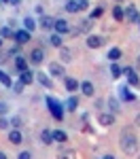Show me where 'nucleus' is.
I'll return each instance as SVG.
<instances>
[{
  "instance_id": "obj_1",
  "label": "nucleus",
  "mask_w": 140,
  "mask_h": 159,
  "mask_svg": "<svg viewBox=\"0 0 140 159\" xmlns=\"http://www.w3.org/2000/svg\"><path fill=\"white\" fill-rule=\"evenodd\" d=\"M119 148L127 157L136 155V151H138V136H136V132L132 127H123L121 129V134H119Z\"/></svg>"
},
{
  "instance_id": "obj_2",
  "label": "nucleus",
  "mask_w": 140,
  "mask_h": 159,
  "mask_svg": "<svg viewBox=\"0 0 140 159\" xmlns=\"http://www.w3.org/2000/svg\"><path fill=\"white\" fill-rule=\"evenodd\" d=\"M45 102H47V106H49V112L53 115V119H55V121H64V115H66V104L57 102L55 98H51V96H47V98H45Z\"/></svg>"
},
{
  "instance_id": "obj_3",
  "label": "nucleus",
  "mask_w": 140,
  "mask_h": 159,
  "mask_svg": "<svg viewBox=\"0 0 140 159\" xmlns=\"http://www.w3.org/2000/svg\"><path fill=\"white\" fill-rule=\"evenodd\" d=\"M91 28H93V24H91V19H81L79 24L72 28V36H79V34H89L91 32Z\"/></svg>"
},
{
  "instance_id": "obj_4",
  "label": "nucleus",
  "mask_w": 140,
  "mask_h": 159,
  "mask_svg": "<svg viewBox=\"0 0 140 159\" xmlns=\"http://www.w3.org/2000/svg\"><path fill=\"white\" fill-rule=\"evenodd\" d=\"M123 74H125L129 87H140V79H138V70H136V68L127 66V68H123Z\"/></svg>"
},
{
  "instance_id": "obj_5",
  "label": "nucleus",
  "mask_w": 140,
  "mask_h": 159,
  "mask_svg": "<svg viewBox=\"0 0 140 159\" xmlns=\"http://www.w3.org/2000/svg\"><path fill=\"white\" fill-rule=\"evenodd\" d=\"M123 11H125V21L138 25V21H140V11H138V7H136V4H129V7H125Z\"/></svg>"
},
{
  "instance_id": "obj_6",
  "label": "nucleus",
  "mask_w": 140,
  "mask_h": 159,
  "mask_svg": "<svg viewBox=\"0 0 140 159\" xmlns=\"http://www.w3.org/2000/svg\"><path fill=\"white\" fill-rule=\"evenodd\" d=\"M49 76H60V79H66V68H64L62 61H51L49 68H47Z\"/></svg>"
},
{
  "instance_id": "obj_7",
  "label": "nucleus",
  "mask_w": 140,
  "mask_h": 159,
  "mask_svg": "<svg viewBox=\"0 0 140 159\" xmlns=\"http://www.w3.org/2000/svg\"><path fill=\"white\" fill-rule=\"evenodd\" d=\"M28 60H30V64H34V66H40L43 60H45V49L43 47H34V49L30 51Z\"/></svg>"
},
{
  "instance_id": "obj_8",
  "label": "nucleus",
  "mask_w": 140,
  "mask_h": 159,
  "mask_svg": "<svg viewBox=\"0 0 140 159\" xmlns=\"http://www.w3.org/2000/svg\"><path fill=\"white\" fill-rule=\"evenodd\" d=\"M117 91H119V100H121V102H136V93H132V91H129V85H119V89H117Z\"/></svg>"
},
{
  "instance_id": "obj_9",
  "label": "nucleus",
  "mask_w": 140,
  "mask_h": 159,
  "mask_svg": "<svg viewBox=\"0 0 140 159\" xmlns=\"http://www.w3.org/2000/svg\"><path fill=\"white\" fill-rule=\"evenodd\" d=\"M53 30H55V34H70V32H72V25H70V21H68V19H55V28H53Z\"/></svg>"
},
{
  "instance_id": "obj_10",
  "label": "nucleus",
  "mask_w": 140,
  "mask_h": 159,
  "mask_svg": "<svg viewBox=\"0 0 140 159\" xmlns=\"http://www.w3.org/2000/svg\"><path fill=\"white\" fill-rule=\"evenodd\" d=\"M15 43L17 45H28L30 40H32V32H28V30H15Z\"/></svg>"
},
{
  "instance_id": "obj_11",
  "label": "nucleus",
  "mask_w": 140,
  "mask_h": 159,
  "mask_svg": "<svg viewBox=\"0 0 140 159\" xmlns=\"http://www.w3.org/2000/svg\"><path fill=\"white\" fill-rule=\"evenodd\" d=\"M104 38L102 36H98V34H89L87 36V40H85V45H87L89 49H100V47H104Z\"/></svg>"
},
{
  "instance_id": "obj_12",
  "label": "nucleus",
  "mask_w": 140,
  "mask_h": 159,
  "mask_svg": "<svg viewBox=\"0 0 140 159\" xmlns=\"http://www.w3.org/2000/svg\"><path fill=\"white\" fill-rule=\"evenodd\" d=\"M115 117H117V115H113V112H100V115H98V123L104 125V127H111L115 123Z\"/></svg>"
},
{
  "instance_id": "obj_13",
  "label": "nucleus",
  "mask_w": 140,
  "mask_h": 159,
  "mask_svg": "<svg viewBox=\"0 0 140 159\" xmlns=\"http://www.w3.org/2000/svg\"><path fill=\"white\" fill-rule=\"evenodd\" d=\"M19 81L24 83V85H32L34 81H36V72H32L30 68L24 70V72H19Z\"/></svg>"
},
{
  "instance_id": "obj_14",
  "label": "nucleus",
  "mask_w": 140,
  "mask_h": 159,
  "mask_svg": "<svg viewBox=\"0 0 140 159\" xmlns=\"http://www.w3.org/2000/svg\"><path fill=\"white\" fill-rule=\"evenodd\" d=\"M106 104H108V112H113V115H119L121 112V100L119 98H113L111 96V98L106 100Z\"/></svg>"
},
{
  "instance_id": "obj_15",
  "label": "nucleus",
  "mask_w": 140,
  "mask_h": 159,
  "mask_svg": "<svg viewBox=\"0 0 140 159\" xmlns=\"http://www.w3.org/2000/svg\"><path fill=\"white\" fill-rule=\"evenodd\" d=\"M64 85H66V91H70V96H75L76 91H79V81L72 79V76H66L64 79Z\"/></svg>"
},
{
  "instance_id": "obj_16",
  "label": "nucleus",
  "mask_w": 140,
  "mask_h": 159,
  "mask_svg": "<svg viewBox=\"0 0 140 159\" xmlns=\"http://www.w3.org/2000/svg\"><path fill=\"white\" fill-rule=\"evenodd\" d=\"M38 25H40L43 30H53V28H55V19H53L51 15H43V17L38 19Z\"/></svg>"
},
{
  "instance_id": "obj_17",
  "label": "nucleus",
  "mask_w": 140,
  "mask_h": 159,
  "mask_svg": "<svg viewBox=\"0 0 140 159\" xmlns=\"http://www.w3.org/2000/svg\"><path fill=\"white\" fill-rule=\"evenodd\" d=\"M28 64H30V60L25 55H15V68H17V72L28 70Z\"/></svg>"
},
{
  "instance_id": "obj_18",
  "label": "nucleus",
  "mask_w": 140,
  "mask_h": 159,
  "mask_svg": "<svg viewBox=\"0 0 140 159\" xmlns=\"http://www.w3.org/2000/svg\"><path fill=\"white\" fill-rule=\"evenodd\" d=\"M81 91H83V96H87V98H93L96 96V87L91 81H83L81 83Z\"/></svg>"
},
{
  "instance_id": "obj_19",
  "label": "nucleus",
  "mask_w": 140,
  "mask_h": 159,
  "mask_svg": "<svg viewBox=\"0 0 140 159\" xmlns=\"http://www.w3.org/2000/svg\"><path fill=\"white\" fill-rule=\"evenodd\" d=\"M36 81H38V83H40L43 87H47V89H53V81H51L49 74H45V72H36Z\"/></svg>"
},
{
  "instance_id": "obj_20",
  "label": "nucleus",
  "mask_w": 140,
  "mask_h": 159,
  "mask_svg": "<svg viewBox=\"0 0 140 159\" xmlns=\"http://www.w3.org/2000/svg\"><path fill=\"white\" fill-rule=\"evenodd\" d=\"M60 61H62V64L72 61V49H70V47H66V45H64L62 49H60Z\"/></svg>"
},
{
  "instance_id": "obj_21",
  "label": "nucleus",
  "mask_w": 140,
  "mask_h": 159,
  "mask_svg": "<svg viewBox=\"0 0 140 159\" xmlns=\"http://www.w3.org/2000/svg\"><path fill=\"white\" fill-rule=\"evenodd\" d=\"M9 142L11 144H21L24 142V136L19 129H9Z\"/></svg>"
},
{
  "instance_id": "obj_22",
  "label": "nucleus",
  "mask_w": 140,
  "mask_h": 159,
  "mask_svg": "<svg viewBox=\"0 0 140 159\" xmlns=\"http://www.w3.org/2000/svg\"><path fill=\"white\" fill-rule=\"evenodd\" d=\"M57 159H79V153L75 148H64L57 153Z\"/></svg>"
},
{
  "instance_id": "obj_23",
  "label": "nucleus",
  "mask_w": 140,
  "mask_h": 159,
  "mask_svg": "<svg viewBox=\"0 0 140 159\" xmlns=\"http://www.w3.org/2000/svg\"><path fill=\"white\" fill-rule=\"evenodd\" d=\"M40 142H43V144H53V142H55V140H53V132L45 127V129L40 132Z\"/></svg>"
},
{
  "instance_id": "obj_24",
  "label": "nucleus",
  "mask_w": 140,
  "mask_h": 159,
  "mask_svg": "<svg viewBox=\"0 0 140 159\" xmlns=\"http://www.w3.org/2000/svg\"><path fill=\"white\" fill-rule=\"evenodd\" d=\"M0 83L7 87V89H13V83H15V81H13L11 76H9V72H4V70L0 68Z\"/></svg>"
},
{
  "instance_id": "obj_25",
  "label": "nucleus",
  "mask_w": 140,
  "mask_h": 159,
  "mask_svg": "<svg viewBox=\"0 0 140 159\" xmlns=\"http://www.w3.org/2000/svg\"><path fill=\"white\" fill-rule=\"evenodd\" d=\"M108 60H111V64H115V61L121 60V49L119 47H113V49H108V55H106Z\"/></svg>"
},
{
  "instance_id": "obj_26",
  "label": "nucleus",
  "mask_w": 140,
  "mask_h": 159,
  "mask_svg": "<svg viewBox=\"0 0 140 159\" xmlns=\"http://www.w3.org/2000/svg\"><path fill=\"white\" fill-rule=\"evenodd\" d=\"M113 17H115V21L123 24V21H125V11H123L121 7H113Z\"/></svg>"
},
{
  "instance_id": "obj_27",
  "label": "nucleus",
  "mask_w": 140,
  "mask_h": 159,
  "mask_svg": "<svg viewBox=\"0 0 140 159\" xmlns=\"http://www.w3.org/2000/svg\"><path fill=\"white\" fill-rule=\"evenodd\" d=\"M66 110H70V112L79 110V98H76V96H70V98H68V102H66Z\"/></svg>"
},
{
  "instance_id": "obj_28",
  "label": "nucleus",
  "mask_w": 140,
  "mask_h": 159,
  "mask_svg": "<svg viewBox=\"0 0 140 159\" xmlns=\"http://www.w3.org/2000/svg\"><path fill=\"white\" fill-rule=\"evenodd\" d=\"M49 43L53 45V47H57V49H62L64 47V40H62V34H51Z\"/></svg>"
},
{
  "instance_id": "obj_29",
  "label": "nucleus",
  "mask_w": 140,
  "mask_h": 159,
  "mask_svg": "<svg viewBox=\"0 0 140 159\" xmlns=\"http://www.w3.org/2000/svg\"><path fill=\"white\" fill-rule=\"evenodd\" d=\"M53 140H55V142H68V134L62 132V129H55V132H53Z\"/></svg>"
},
{
  "instance_id": "obj_30",
  "label": "nucleus",
  "mask_w": 140,
  "mask_h": 159,
  "mask_svg": "<svg viewBox=\"0 0 140 159\" xmlns=\"http://www.w3.org/2000/svg\"><path fill=\"white\" fill-rule=\"evenodd\" d=\"M36 21H34V19H32V17H25L24 19V30H28V32H34V30H36Z\"/></svg>"
},
{
  "instance_id": "obj_31",
  "label": "nucleus",
  "mask_w": 140,
  "mask_h": 159,
  "mask_svg": "<svg viewBox=\"0 0 140 159\" xmlns=\"http://www.w3.org/2000/svg\"><path fill=\"white\" fill-rule=\"evenodd\" d=\"M121 74H123V68H121L117 61H115V64H111V76H113V79H119Z\"/></svg>"
},
{
  "instance_id": "obj_32",
  "label": "nucleus",
  "mask_w": 140,
  "mask_h": 159,
  "mask_svg": "<svg viewBox=\"0 0 140 159\" xmlns=\"http://www.w3.org/2000/svg\"><path fill=\"white\" fill-rule=\"evenodd\" d=\"M64 9H66L68 13H79V11H81V9H79V2H76V0H68Z\"/></svg>"
},
{
  "instance_id": "obj_33",
  "label": "nucleus",
  "mask_w": 140,
  "mask_h": 159,
  "mask_svg": "<svg viewBox=\"0 0 140 159\" xmlns=\"http://www.w3.org/2000/svg\"><path fill=\"white\" fill-rule=\"evenodd\" d=\"M15 36V30L9 28V25H4V28H0V38H13Z\"/></svg>"
},
{
  "instance_id": "obj_34",
  "label": "nucleus",
  "mask_w": 140,
  "mask_h": 159,
  "mask_svg": "<svg viewBox=\"0 0 140 159\" xmlns=\"http://www.w3.org/2000/svg\"><path fill=\"white\" fill-rule=\"evenodd\" d=\"M9 121H11L13 129H21V125H24V121H21V117H19V115H13Z\"/></svg>"
},
{
  "instance_id": "obj_35",
  "label": "nucleus",
  "mask_w": 140,
  "mask_h": 159,
  "mask_svg": "<svg viewBox=\"0 0 140 159\" xmlns=\"http://www.w3.org/2000/svg\"><path fill=\"white\" fill-rule=\"evenodd\" d=\"M102 15H104V9H102V7H96L93 11L89 13V19L93 21V19H98V17H102Z\"/></svg>"
},
{
  "instance_id": "obj_36",
  "label": "nucleus",
  "mask_w": 140,
  "mask_h": 159,
  "mask_svg": "<svg viewBox=\"0 0 140 159\" xmlns=\"http://www.w3.org/2000/svg\"><path fill=\"white\" fill-rule=\"evenodd\" d=\"M24 83H21V81H15V83H13V93H17V96H19V93H24Z\"/></svg>"
},
{
  "instance_id": "obj_37",
  "label": "nucleus",
  "mask_w": 140,
  "mask_h": 159,
  "mask_svg": "<svg viewBox=\"0 0 140 159\" xmlns=\"http://www.w3.org/2000/svg\"><path fill=\"white\" fill-rule=\"evenodd\" d=\"M9 125H11V121H9L7 117H0V132H2V129H7Z\"/></svg>"
},
{
  "instance_id": "obj_38",
  "label": "nucleus",
  "mask_w": 140,
  "mask_h": 159,
  "mask_svg": "<svg viewBox=\"0 0 140 159\" xmlns=\"http://www.w3.org/2000/svg\"><path fill=\"white\" fill-rule=\"evenodd\" d=\"M9 55H11L9 51H0V64H4V61L9 60Z\"/></svg>"
},
{
  "instance_id": "obj_39",
  "label": "nucleus",
  "mask_w": 140,
  "mask_h": 159,
  "mask_svg": "<svg viewBox=\"0 0 140 159\" xmlns=\"http://www.w3.org/2000/svg\"><path fill=\"white\" fill-rule=\"evenodd\" d=\"M7 112H9V106H7L4 102H0V117H4Z\"/></svg>"
},
{
  "instance_id": "obj_40",
  "label": "nucleus",
  "mask_w": 140,
  "mask_h": 159,
  "mask_svg": "<svg viewBox=\"0 0 140 159\" xmlns=\"http://www.w3.org/2000/svg\"><path fill=\"white\" fill-rule=\"evenodd\" d=\"M19 47H21V45H13L11 49H9V53H11V55H19Z\"/></svg>"
},
{
  "instance_id": "obj_41",
  "label": "nucleus",
  "mask_w": 140,
  "mask_h": 159,
  "mask_svg": "<svg viewBox=\"0 0 140 159\" xmlns=\"http://www.w3.org/2000/svg\"><path fill=\"white\" fill-rule=\"evenodd\" d=\"M79 9H81V11H87V9H89V2H87V0H81V2H79Z\"/></svg>"
},
{
  "instance_id": "obj_42",
  "label": "nucleus",
  "mask_w": 140,
  "mask_h": 159,
  "mask_svg": "<svg viewBox=\"0 0 140 159\" xmlns=\"http://www.w3.org/2000/svg\"><path fill=\"white\" fill-rule=\"evenodd\" d=\"M17 159H32V155H30V151H21Z\"/></svg>"
},
{
  "instance_id": "obj_43",
  "label": "nucleus",
  "mask_w": 140,
  "mask_h": 159,
  "mask_svg": "<svg viewBox=\"0 0 140 159\" xmlns=\"http://www.w3.org/2000/svg\"><path fill=\"white\" fill-rule=\"evenodd\" d=\"M36 13H38V15H40V17H43V15H45V9H43L40 4H36Z\"/></svg>"
},
{
  "instance_id": "obj_44",
  "label": "nucleus",
  "mask_w": 140,
  "mask_h": 159,
  "mask_svg": "<svg viewBox=\"0 0 140 159\" xmlns=\"http://www.w3.org/2000/svg\"><path fill=\"white\" fill-rule=\"evenodd\" d=\"M134 125H136V127H140V112L136 115V119H134Z\"/></svg>"
},
{
  "instance_id": "obj_45",
  "label": "nucleus",
  "mask_w": 140,
  "mask_h": 159,
  "mask_svg": "<svg viewBox=\"0 0 140 159\" xmlns=\"http://www.w3.org/2000/svg\"><path fill=\"white\" fill-rule=\"evenodd\" d=\"M11 4H13V7H19V4H21V0H11Z\"/></svg>"
},
{
  "instance_id": "obj_46",
  "label": "nucleus",
  "mask_w": 140,
  "mask_h": 159,
  "mask_svg": "<svg viewBox=\"0 0 140 159\" xmlns=\"http://www.w3.org/2000/svg\"><path fill=\"white\" fill-rule=\"evenodd\" d=\"M136 70H138V72H140V55H138V57H136Z\"/></svg>"
},
{
  "instance_id": "obj_47",
  "label": "nucleus",
  "mask_w": 140,
  "mask_h": 159,
  "mask_svg": "<svg viewBox=\"0 0 140 159\" xmlns=\"http://www.w3.org/2000/svg\"><path fill=\"white\" fill-rule=\"evenodd\" d=\"M102 159H115V155H104Z\"/></svg>"
},
{
  "instance_id": "obj_48",
  "label": "nucleus",
  "mask_w": 140,
  "mask_h": 159,
  "mask_svg": "<svg viewBox=\"0 0 140 159\" xmlns=\"http://www.w3.org/2000/svg\"><path fill=\"white\" fill-rule=\"evenodd\" d=\"M0 159H9V157H7V155H4V153H2V151H0Z\"/></svg>"
},
{
  "instance_id": "obj_49",
  "label": "nucleus",
  "mask_w": 140,
  "mask_h": 159,
  "mask_svg": "<svg viewBox=\"0 0 140 159\" xmlns=\"http://www.w3.org/2000/svg\"><path fill=\"white\" fill-rule=\"evenodd\" d=\"M0 2H4V4H11V0H0Z\"/></svg>"
},
{
  "instance_id": "obj_50",
  "label": "nucleus",
  "mask_w": 140,
  "mask_h": 159,
  "mask_svg": "<svg viewBox=\"0 0 140 159\" xmlns=\"http://www.w3.org/2000/svg\"><path fill=\"white\" fill-rule=\"evenodd\" d=\"M0 47H2V38H0Z\"/></svg>"
},
{
  "instance_id": "obj_51",
  "label": "nucleus",
  "mask_w": 140,
  "mask_h": 159,
  "mask_svg": "<svg viewBox=\"0 0 140 159\" xmlns=\"http://www.w3.org/2000/svg\"><path fill=\"white\" fill-rule=\"evenodd\" d=\"M115 2H121V0H115Z\"/></svg>"
},
{
  "instance_id": "obj_52",
  "label": "nucleus",
  "mask_w": 140,
  "mask_h": 159,
  "mask_svg": "<svg viewBox=\"0 0 140 159\" xmlns=\"http://www.w3.org/2000/svg\"><path fill=\"white\" fill-rule=\"evenodd\" d=\"M138 28H140V21H138Z\"/></svg>"
},
{
  "instance_id": "obj_53",
  "label": "nucleus",
  "mask_w": 140,
  "mask_h": 159,
  "mask_svg": "<svg viewBox=\"0 0 140 159\" xmlns=\"http://www.w3.org/2000/svg\"><path fill=\"white\" fill-rule=\"evenodd\" d=\"M76 2H81V0H76Z\"/></svg>"
},
{
  "instance_id": "obj_54",
  "label": "nucleus",
  "mask_w": 140,
  "mask_h": 159,
  "mask_svg": "<svg viewBox=\"0 0 140 159\" xmlns=\"http://www.w3.org/2000/svg\"><path fill=\"white\" fill-rule=\"evenodd\" d=\"M138 159H140V155H138Z\"/></svg>"
}]
</instances>
